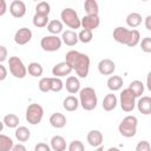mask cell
I'll list each match as a JSON object with an SVG mask.
<instances>
[{
	"instance_id": "7a4b0ae2",
	"label": "cell",
	"mask_w": 151,
	"mask_h": 151,
	"mask_svg": "<svg viewBox=\"0 0 151 151\" xmlns=\"http://www.w3.org/2000/svg\"><path fill=\"white\" fill-rule=\"evenodd\" d=\"M113 39L129 47H134L139 44L140 33L138 29H127L125 27L118 26L113 29Z\"/></svg>"
},
{
	"instance_id": "ba28073f",
	"label": "cell",
	"mask_w": 151,
	"mask_h": 151,
	"mask_svg": "<svg viewBox=\"0 0 151 151\" xmlns=\"http://www.w3.org/2000/svg\"><path fill=\"white\" fill-rule=\"evenodd\" d=\"M119 104L123 111L131 112L136 106V97L132 94V92L129 88H125L122 91L119 97Z\"/></svg>"
},
{
	"instance_id": "484cf974",
	"label": "cell",
	"mask_w": 151,
	"mask_h": 151,
	"mask_svg": "<svg viewBox=\"0 0 151 151\" xmlns=\"http://www.w3.org/2000/svg\"><path fill=\"white\" fill-rule=\"evenodd\" d=\"M142 20H143L142 15L139 13H137V12H132L126 17V24H127V26H130L132 28L138 27L142 24Z\"/></svg>"
},
{
	"instance_id": "ac0fdd59",
	"label": "cell",
	"mask_w": 151,
	"mask_h": 151,
	"mask_svg": "<svg viewBox=\"0 0 151 151\" xmlns=\"http://www.w3.org/2000/svg\"><path fill=\"white\" fill-rule=\"evenodd\" d=\"M65 87L67 90L68 93L71 94H74V93H78L80 91V81L77 77H73V76H70L67 79H66V84H65Z\"/></svg>"
},
{
	"instance_id": "bcb514c9",
	"label": "cell",
	"mask_w": 151,
	"mask_h": 151,
	"mask_svg": "<svg viewBox=\"0 0 151 151\" xmlns=\"http://www.w3.org/2000/svg\"><path fill=\"white\" fill-rule=\"evenodd\" d=\"M107 151H120L118 147H110V149H107Z\"/></svg>"
},
{
	"instance_id": "3957f363",
	"label": "cell",
	"mask_w": 151,
	"mask_h": 151,
	"mask_svg": "<svg viewBox=\"0 0 151 151\" xmlns=\"http://www.w3.org/2000/svg\"><path fill=\"white\" fill-rule=\"evenodd\" d=\"M78 100H79V105H81V107L86 111L94 110L98 104V98H97V93H96L94 88L88 87V86L80 88Z\"/></svg>"
},
{
	"instance_id": "30bf717a",
	"label": "cell",
	"mask_w": 151,
	"mask_h": 151,
	"mask_svg": "<svg viewBox=\"0 0 151 151\" xmlns=\"http://www.w3.org/2000/svg\"><path fill=\"white\" fill-rule=\"evenodd\" d=\"M32 39V31L27 27L19 28L14 34V41L18 45H26Z\"/></svg>"
},
{
	"instance_id": "8fae6325",
	"label": "cell",
	"mask_w": 151,
	"mask_h": 151,
	"mask_svg": "<svg viewBox=\"0 0 151 151\" xmlns=\"http://www.w3.org/2000/svg\"><path fill=\"white\" fill-rule=\"evenodd\" d=\"M9 12L14 18H22L26 14V5L21 0H13L9 5Z\"/></svg>"
},
{
	"instance_id": "d4e9b609",
	"label": "cell",
	"mask_w": 151,
	"mask_h": 151,
	"mask_svg": "<svg viewBox=\"0 0 151 151\" xmlns=\"http://www.w3.org/2000/svg\"><path fill=\"white\" fill-rule=\"evenodd\" d=\"M84 9L87 13L86 15H98L99 6L96 0H86L84 2Z\"/></svg>"
},
{
	"instance_id": "9a60e30c",
	"label": "cell",
	"mask_w": 151,
	"mask_h": 151,
	"mask_svg": "<svg viewBox=\"0 0 151 151\" xmlns=\"http://www.w3.org/2000/svg\"><path fill=\"white\" fill-rule=\"evenodd\" d=\"M136 105L138 107V111L142 114H145V116L151 114V98L149 96L140 97L138 99V101L136 103Z\"/></svg>"
},
{
	"instance_id": "5bb4252c",
	"label": "cell",
	"mask_w": 151,
	"mask_h": 151,
	"mask_svg": "<svg viewBox=\"0 0 151 151\" xmlns=\"http://www.w3.org/2000/svg\"><path fill=\"white\" fill-rule=\"evenodd\" d=\"M116 70V64L111 59H101L98 64V71L103 76H111Z\"/></svg>"
},
{
	"instance_id": "ffe728a7",
	"label": "cell",
	"mask_w": 151,
	"mask_h": 151,
	"mask_svg": "<svg viewBox=\"0 0 151 151\" xmlns=\"http://www.w3.org/2000/svg\"><path fill=\"white\" fill-rule=\"evenodd\" d=\"M50 124L55 129H63L66 125V117L60 112H54L50 117Z\"/></svg>"
},
{
	"instance_id": "1f68e13d",
	"label": "cell",
	"mask_w": 151,
	"mask_h": 151,
	"mask_svg": "<svg viewBox=\"0 0 151 151\" xmlns=\"http://www.w3.org/2000/svg\"><path fill=\"white\" fill-rule=\"evenodd\" d=\"M50 12H51V6H50L48 2H46V1H40V2L37 4V6H35V14L48 17Z\"/></svg>"
},
{
	"instance_id": "74e56055",
	"label": "cell",
	"mask_w": 151,
	"mask_h": 151,
	"mask_svg": "<svg viewBox=\"0 0 151 151\" xmlns=\"http://www.w3.org/2000/svg\"><path fill=\"white\" fill-rule=\"evenodd\" d=\"M140 47L142 51L145 53H151V38L150 37H145L142 42H140Z\"/></svg>"
},
{
	"instance_id": "4fadbf2b",
	"label": "cell",
	"mask_w": 151,
	"mask_h": 151,
	"mask_svg": "<svg viewBox=\"0 0 151 151\" xmlns=\"http://www.w3.org/2000/svg\"><path fill=\"white\" fill-rule=\"evenodd\" d=\"M72 67L66 63V61H61V63H58L53 66L52 68V74L57 78H61V77H65V76H68L71 72H72Z\"/></svg>"
},
{
	"instance_id": "4dcf8cb0",
	"label": "cell",
	"mask_w": 151,
	"mask_h": 151,
	"mask_svg": "<svg viewBox=\"0 0 151 151\" xmlns=\"http://www.w3.org/2000/svg\"><path fill=\"white\" fill-rule=\"evenodd\" d=\"M14 143L11 137L0 133V151H11Z\"/></svg>"
},
{
	"instance_id": "8992f818",
	"label": "cell",
	"mask_w": 151,
	"mask_h": 151,
	"mask_svg": "<svg viewBox=\"0 0 151 151\" xmlns=\"http://www.w3.org/2000/svg\"><path fill=\"white\" fill-rule=\"evenodd\" d=\"M60 18H61V22H64L70 28L77 29L80 27V19L78 17V13L73 8L70 7L64 8L60 13Z\"/></svg>"
},
{
	"instance_id": "603a6c76",
	"label": "cell",
	"mask_w": 151,
	"mask_h": 151,
	"mask_svg": "<svg viewBox=\"0 0 151 151\" xmlns=\"http://www.w3.org/2000/svg\"><path fill=\"white\" fill-rule=\"evenodd\" d=\"M78 106H79V100H78L74 96H68V97H66V98L64 99V101H63V107H64L66 111H68V112L76 111V110L78 109Z\"/></svg>"
},
{
	"instance_id": "836d02e7",
	"label": "cell",
	"mask_w": 151,
	"mask_h": 151,
	"mask_svg": "<svg viewBox=\"0 0 151 151\" xmlns=\"http://www.w3.org/2000/svg\"><path fill=\"white\" fill-rule=\"evenodd\" d=\"M92 39H93V34H92V31H90V29H84L83 28L78 34V40L84 42V44L90 42Z\"/></svg>"
},
{
	"instance_id": "60d3db41",
	"label": "cell",
	"mask_w": 151,
	"mask_h": 151,
	"mask_svg": "<svg viewBox=\"0 0 151 151\" xmlns=\"http://www.w3.org/2000/svg\"><path fill=\"white\" fill-rule=\"evenodd\" d=\"M7 55H8V52H7V48L2 45H0V64L2 61H5L7 59Z\"/></svg>"
},
{
	"instance_id": "83f0119b",
	"label": "cell",
	"mask_w": 151,
	"mask_h": 151,
	"mask_svg": "<svg viewBox=\"0 0 151 151\" xmlns=\"http://www.w3.org/2000/svg\"><path fill=\"white\" fill-rule=\"evenodd\" d=\"M4 125H6L9 129H17L19 125V117L14 113H8L4 117Z\"/></svg>"
},
{
	"instance_id": "44dd1931",
	"label": "cell",
	"mask_w": 151,
	"mask_h": 151,
	"mask_svg": "<svg viewBox=\"0 0 151 151\" xmlns=\"http://www.w3.org/2000/svg\"><path fill=\"white\" fill-rule=\"evenodd\" d=\"M51 150L53 151H65L66 150V140L61 136H53L51 138Z\"/></svg>"
},
{
	"instance_id": "f35d334b",
	"label": "cell",
	"mask_w": 151,
	"mask_h": 151,
	"mask_svg": "<svg viewBox=\"0 0 151 151\" xmlns=\"http://www.w3.org/2000/svg\"><path fill=\"white\" fill-rule=\"evenodd\" d=\"M136 151H151V146L150 143L147 140H142L137 144L136 146Z\"/></svg>"
},
{
	"instance_id": "8d00e7d4",
	"label": "cell",
	"mask_w": 151,
	"mask_h": 151,
	"mask_svg": "<svg viewBox=\"0 0 151 151\" xmlns=\"http://www.w3.org/2000/svg\"><path fill=\"white\" fill-rule=\"evenodd\" d=\"M68 151H85V146L80 140H72L68 145Z\"/></svg>"
},
{
	"instance_id": "c3c4849f",
	"label": "cell",
	"mask_w": 151,
	"mask_h": 151,
	"mask_svg": "<svg viewBox=\"0 0 151 151\" xmlns=\"http://www.w3.org/2000/svg\"><path fill=\"white\" fill-rule=\"evenodd\" d=\"M103 150H104V149H103L101 146H99V147H97V149H96L94 151H103Z\"/></svg>"
},
{
	"instance_id": "e575fe53",
	"label": "cell",
	"mask_w": 151,
	"mask_h": 151,
	"mask_svg": "<svg viewBox=\"0 0 151 151\" xmlns=\"http://www.w3.org/2000/svg\"><path fill=\"white\" fill-rule=\"evenodd\" d=\"M64 87V83L60 78L51 77V91L52 92H60Z\"/></svg>"
},
{
	"instance_id": "7dc6e473",
	"label": "cell",
	"mask_w": 151,
	"mask_h": 151,
	"mask_svg": "<svg viewBox=\"0 0 151 151\" xmlns=\"http://www.w3.org/2000/svg\"><path fill=\"white\" fill-rule=\"evenodd\" d=\"M2 130H4V122L0 120V132H2Z\"/></svg>"
},
{
	"instance_id": "d6a6232c",
	"label": "cell",
	"mask_w": 151,
	"mask_h": 151,
	"mask_svg": "<svg viewBox=\"0 0 151 151\" xmlns=\"http://www.w3.org/2000/svg\"><path fill=\"white\" fill-rule=\"evenodd\" d=\"M47 24H48V17L34 14V17H33V25H34L35 27L42 28V27H46Z\"/></svg>"
},
{
	"instance_id": "f546056e",
	"label": "cell",
	"mask_w": 151,
	"mask_h": 151,
	"mask_svg": "<svg viewBox=\"0 0 151 151\" xmlns=\"http://www.w3.org/2000/svg\"><path fill=\"white\" fill-rule=\"evenodd\" d=\"M27 68V72L32 76V77H40V76H42V72H44V68H42V66L39 64V63H35V61H33V63H29L28 64V66L26 67Z\"/></svg>"
},
{
	"instance_id": "7bdbcfd3",
	"label": "cell",
	"mask_w": 151,
	"mask_h": 151,
	"mask_svg": "<svg viewBox=\"0 0 151 151\" xmlns=\"http://www.w3.org/2000/svg\"><path fill=\"white\" fill-rule=\"evenodd\" d=\"M11 151H27V149H26V146L24 144L18 143V144H14L13 145V147H12Z\"/></svg>"
},
{
	"instance_id": "9c48e42d",
	"label": "cell",
	"mask_w": 151,
	"mask_h": 151,
	"mask_svg": "<svg viewBox=\"0 0 151 151\" xmlns=\"http://www.w3.org/2000/svg\"><path fill=\"white\" fill-rule=\"evenodd\" d=\"M61 39L57 35H46L41 39L40 46L46 52H55L61 47Z\"/></svg>"
},
{
	"instance_id": "b9f144b4",
	"label": "cell",
	"mask_w": 151,
	"mask_h": 151,
	"mask_svg": "<svg viewBox=\"0 0 151 151\" xmlns=\"http://www.w3.org/2000/svg\"><path fill=\"white\" fill-rule=\"evenodd\" d=\"M6 78H7V68L2 64H0V81L5 80Z\"/></svg>"
},
{
	"instance_id": "7c38bea8",
	"label": "cell",
	"mask_w": 151,
	"mask_h": 151,
	"mask_svg": "<svg viewBox=\"0 0 151 151\" xmlns=\"http://www.w3.org/2000/svg\"><path fill=\"white\" fill-rule=\"evenodd\" d=\"M100 25V19L98 15H85L80 19V26H83L84 29L93 31Z\"/></svg>"
},
{
	"instance_id": "cb8c5ba5",
	"label": "cell",
	"mask_w": 151,
	"mask_h": 151,
	"mask_svg": "<svg viewBox=\"0 0 151 151\" xmlns=\"http://www.w3.org/2000/svg\"><path fill=\"white\" fill-rule=\"evenodd\" d=\"M127 88L132 92V94L136 98L142 97V94L144 93V84L140 80H133V81H131Z\"/></svg>"
},
{
	"instance_id": "52a82bcc",
	"label": "cell",
	"mask_w": 151,
	"mask_h": 151,
	"mask_svg": "<svg viewBox=\"0 0 151 151\" xmlns=\"http://www.w3.org/2000/svg\"><path fill=\"white\" fill-rule=\"evenodd\" d=\"M8 66H9V72L13 77L22 79L27 74V68L24 65L22 60L19 57H9L8 59Z\"/></svg>"
},
{
	"instance_id": "277c9868",
	"label": "cell",
	"mask_w": 151,
	"mask_h": 151,
	"mask_svg": "<svg viewBox=\"0 0 151 151\" xmlns=\"http://www.w3.org/2000/svg\"><path fill=\"white\" fill-rule=\"evenodd\" d=\"M137 125H138V119L134 116H126L123 118L118 126L119 133L125 137V138H131L134 137L137 133Z\"/></svg>"
},
{
	"instance_id": "d590c367",
	"label": "cell",
	"mask_w": 151,
	"mask_h": 151,
	"mask_svg": "<svg viewBox=\"0 0 151 151\" xmlns=\"http://www.w3.org/2000/svg\"><path fill=\"white\" fill-rule=\"evenodd\" d=\"M39 90L41 92H50L51 91V77H45V78H41L39 80Z\"/></svg>"
},
{
	"instance_id": "f1b7e54d",
	"label": "cell",
	"mask_w": 151,
	"mask_h": 151,
	"mask_svg": "<svg viewBox=\"0 0 151 151\" xmlns=\"http://www.w3.org/2000/svg\"><path fill=\"white\" fill-rule=\"evenodd\" d=\"M63 22L60 20H51L47 24V31L52 34V35H57L58 33L63 32Z\"/></svg>"
},
{
	"instance_id": "d6986e66",
	"label": "cell",
	"mask_w": 151,
	"mask_h": 151,
	"mask_svg": "<svg viewBox=\"0 0 151 151\" xmlns=\"http://www.w3.org/2000/svg\"><path fill=\"white\" fill-rule=\"evenodd\" d=\"M117 104H118V99H117L116 94H113V93L106 94L103 99V109L107 112L113 111L117 107Z\"/></svg>"
},
{
	"instance_id": "7402d4cb",
	"label": "cell",
	"mask_w": 151,
	"mask_h": 151,
	"mask_svg": "<svg viewBox=\"0 0 151 151\" xmlns=\"http://www.w3.org/2000/svg\"><path fill=\"white\" fill-rule=\"evenodd\" d=\"M123 84H124V80H123V78L119 77V76H111V77L107 79V87H109V90H111L112 92L119 91V90L123 87Z\"/></svg>"
},
{
	"instance_id": "6da1fadb",
	"label": "cell",
	"mask_w": 151,
	"mask_h": 151,
	"mask_svg": "<svg viewBox=\"0 0 151 151\" xmlns=\"http://www.w3.org/2000/svg\"><path fill=\"white\" fill-rule=\"evenodd\" d=\"M65 61L76 71L77 76L80 78H86L90 71V58L85 53H80L78 51H68L65 57Z\"/></svg>"
},
{
	"instance_id": "4316f807",
	"label": "cell",
	"mask_w": 151,
	"mask_h": 151,
	"mask_svg": "<svg viewBox=\"0 0 151 151\" xmlns=\"http://www.w3.org/2000/svg\"><path fill=\"white\" fill-rule=\"evenodd\" d=\"M15 138L19 142H27L31 137V131L26 126H19L15 129Z\"/></svg>"
},
{
	"instance_id": "e0dca14e",
	"label": "cell",
	"mask_w": 151,
	"mask_h": 151,
	"mask_svg": "<svg viewBox=\"0 0 151 151\" xmlns=\"http://www.w3.org/2000/svg\"><path fill=\"white\" fill-rule=\"evenodd\" d=\"M61 41L64 44H66L67 46H74L79 40H78V34L73 31V29H66L63 32L61 35Z\"/></svg>"
},
{
	"instance_id": "5b68a950",
	"label": "cell",
	"mask_w": 151,
	"mask_h": 151,
	"mask_svg": "<svg viewBox=\"0 0 151 151\" xmlns=\"http://www.w3.org/2000/svg\"><path fill=\"white\" fill-rule=\"evenodd\" d=\"M44 117V109L41 105L37 103H32L26 109V120L31 125H37L42 120Z\"/></svg>"
},
{
	"instance_id": "ee69618b",
	"label": "cell",
	"mask_w": 151,
	"mask_h": 151,
	"mask_svg": "<svg viewBox=\"0 0 151 151\" xmlns=\"http://www.w3.org/2000/svg\"><path fill=\"white\" fill-rule=\"evenodd\" d=\"M7 12V4L5 0H0V17H2Z\"/></svg>"
},
{
	"instance_id": "f6af8a7d",
	"label": "cell",
	"mask_w": 151,
	"mask_h": 151,
	"mask_svg": "<svg viewBox=\"0 0 151 151\" xmlns=\"http://www.w3.org/2000/svg\"><path fill=\"white\" fill-rule=\"evenodd\" d=\"M145 27L147 31H151V15H147L145 18Z\"/></svg>"
},
{
	"instance_id": "ab89813d",
	"label": "cell",
	"mask_w": 151,
	"mask_h": 151,
	"mask_svg": "<svg viewBox=\"0 0 151 151\" xmlns=\"http://www.w3.org/2000/svg\"><path fill=\"white\" fill-rule=\"evenodd\" d=\"M34 151H51V146L46 143H38L34 146Z\"/></svg>"
},
{
	"instance_id": "2e32d148",
	"label": "cell",
	"mask_w": 151,
	"mask_h": 151,
	"mask_svg": "<svg viewBox=\"0 0 151 151\" xmlns=\"http://www.w3.org/2000/svg\"><path fill=\"white\" fill-rule=\"evenodd\" d=\"M88 144L93 147H99L103 143V133L99 131V130H91L88 133H87V137H86Z\"/></svg>"
}]
</instances>
